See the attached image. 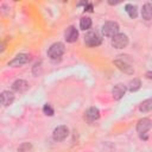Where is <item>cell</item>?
<instances>
[{
	"label": "cell",
	"instance_id": "8",
	"mask_svg": "<svg viewBox=\"0 0 152 152\" xmlns=\"http://www.w3.org/2000/svg\"><path fill=\"white\" fill-rule=\"evenodd\" d=\"M114 64H115L121 71H124L125 74L132 75V74L134 72L133 66H132L129 63H127V62H125V61H122V59H115V61H114Z\"/></svg>",
	"mask_w": 152,
	"mask_h": 152
},
{
	"label": "cell",
	"instance_id": "14",
	"mask_svg": "<svg viewBox=\"0 0 152 152\" xmlns=\"http://www.w3.org/2000/svg\"><path fill=\"white\" fill-rule=\"evenodd\" d=\"M141 15L145 20H150L152 18V4L151 2H146L142 6V11H141Z\"/></svg>",
	"mask_w": 152,
	"mask_h": 152
},
{
	"label": "cell",
	"instance_id": "18",
	"mask_svg": "<svg viewBox=\"0 0 152 152\" xmlns=\"http://www.w3.org/2000/svg\"><path fill=\"white\" fill-rule=\"evenodd\" d=\"M151 108H152V100H151V99L145 100V101L139 106V109H140L141 112H150Z\"/></svg>",
	"mask_w": 152,
	"mask_h": 152
},
{
	"label": "cell",
	"instance_id": "22",
	"mask_svg": "<svg viewBox=\"0 0 152 152\" xmlns=\"http://www.w3.org/2000/svg\"><path fill=\"white\" fill-rule=\"evenodd\" d=\"M4 50H5V46H4L2 44H0V53H1V52H2Z\"/></svg>",
	"mask_w": 152,
	"mask_h": 152
},
{
	"label": "cell",
	"instance_id": "13",
	"mask_svg": "<svg viewBox=\"0 0 152 152\" xmlns=\"http://www.w3.org/2000/svg\"><path fill=\"white\" fill-rule=\"evenodd\" d=\"M126 93V87L124 84H116L114 86L113 90H112V94H113V97L115 100H120Z\"/></svg>",
	"mask_w": 152,
	"mask_h": 152
},
{
	"label": "cell",
	"instance_id": "11",
	"mask_svg": "<svg viewBox=\"0 0 152 152\" xmlns=\"http://www.w3.org/2000/svg\"><path fill=\"white\" fill-rule=\"evenodd\" d=\"M27 88H28V83L25 80H17L12 84V89L17 93H24L27 90Z\"/></svg>",
	"mask_w": 152,
	"mask_h": 152
},
{
	"label": "cell",
	"instance_id": "20",
	"mask_svg": "<svg viewBox=\"0 0 152 152\" xmlns=\"http://www.w3.org/2000/svg\"><path fill=\"white\" fill-rule=\"evenodd\" d=\"M43 112H44L45 115H49V116H52L53 113H55V112H53V108H52L49 103H46V104L43 107Z\"/></svg>",
	"mask_w": 152,
	"mask_h": 152
},
{
	"label": "cell",
	"instance_id": "15",
	"mask_svg": "<svg viewBox=\"0 0 152 152\" xmlns=\"http://www.w3.org/2000/svg\"><path fill=\"white\" fill-rule=\"evenodd\" d=\"M125 11L127 12V14L129 15V18H132V19L137 18V15H138V7H137L135 5L127 4V5L125 6Z\"/></svg>",
	"mask_w": 152,
	"mask_h": 152
},
{
	"label": "cell",
	"instance_id": "12",
	"mask_svg": "<svg viewBox=\"0 0 152 152\" xmlns=\"http://www.w3.org/2000/svg\"><path fill=\"white\" fill-rule=\"evenodd\" d=\"M100 118V110L96 108V107H90L88 108V110L86 112V119L90 122L97 120Z\"/></svg>",
	"mask_w": 152,
	"mask_h": 152
},
{
	"label": "cell",
	"instance_id": "21",
	"mask_svg": "<svg viewBox=\"0 0 152 152\" xmlns=\"http://www.w3.org/2000/svg\"><path fill=\"white\" fill-rule=\"evenodd\" d=\"M84 10L88 11V12H91V11H93V5H91V4H86Z\"/></svg>",
	"mask_w": 152,
	"mask_h": 152
},
{
	"label": "cell",
	"instance_id": "5",
	"mask_svg": "<svg viewBox=\"0 0 152 152\" xmlns=\"http://www.w3.org/2000/svg\"><path fill=\"white\" fill-rule=\"evenodd\" d=\"M30 59H31L30 55H27V53H19L12 61L8 62V65L10 66H14V68L15 66H20V65H24V64L28 63Z\"/></svg>",
	"mask_w": 152,
	"mask_h": 152
},
{
	"label": "cell",
	"instance_id": "2",
	"mask_svg": "<svg viewBox=\"0 0 152 152\" xmlns=\"http://www.w3.org/2000/svg\"><path fill=\"white\" fill-rule=\"evenodd\" d=\"M102 33L106 37L113 38L114 36H116L119 33V25L115 21H107L103 24L102 26Z\"/></svg>",
	"mask_w": 152,
	"mask_h": 152
},
{
	"label": "cell",
	"instance_id": "4",
	"mask_svg": "<svg viewBox=\"0 0 152 152\" xmlns=\"http://www.w3.org/2000/svg\"><path fill=\"white\" fill-rule=\"evenodd\" d=\"M128 44V37L124 33H118L112 38V45L115 49H124Z\"/></svg>",
	"mask_w": 152,
	"mask_h": 152
},
{
	"label": "cell",
	"instance_id": "10",
	"mask_svg": "<svg viewBox=\"0 0 152 152\" xmlns=\"http://www.w3.org/2000/svg\"><path fill=\"white\" fill-rule=\"evenodd\" d=\"M14 101V94L12 91H8V90H5L0 94V103L4 104V106H10L12 104Z\"/></svg>",
	"mask_w": 152,
	"mask_h": 152
},
{
	"label": "cell",
	"instance_id": "9",
	"mask_svg": "<svg viewBox=\"0 0 152 152\" xmlns=\"http://www.w3.org/2000/svg\"><path fill=\"white\" fill-rule=\"evenodd\" d=\"M64 37H65V40L68 43H74L77 40L78 38V31L74 27V26H69L64 33Z\"/></svg>",
	"mask_w": 152,
	"mask_h": 152
},
{
	"label": "cell",
	"instance_id": "17",
	"mask_svg": "<svg viewBox=\"0 0 152 152\" xmlns=\"http://www.w3.org/2000/svg\"><path fill=\"white\" fill-rule=\"evenodd\" d=\"M90 26H91V19L89 17L81 18V20H80V27L82 30H88V28H90Z\"/></svg>",
	"mask_w": 152,
	"mask_h": 152
},
{
	"label": "cell",
	"instance_id": "3",
	"mask_svg": "<svg viewBox=\"0 0 152 152\" xmlns=\"http://www.w3.org/2000/svg\"><path fill=\"white\" fill-rule=\"evenodd\" d=\"M101 37L97 32H94V31H90L88 32L86 36H84V43L86 45L90 46V48H94V46H97L101 44Z\"/></svg>",
	"mask_w": 152,
	"mask_h": 152
},
{
	"label": "cell",
	"instance_id": "19",
	"mask_svg": "<svg viewBox=\"0 0 152 152\" xmlns=\"http://www.w3.org/2000/svg\"><path fill=\"white\" fill-rule=\"evenodd\" d=\"M31 148H32V145H31L30 142H24V144H21V145L19 146L18 152H30Z\"/></svg>",
	"mask_w": 152,
	"mask_h": 152
},
{
	"label": "cell",
	"instance_id": "1",
	"mask_svg": "<svg viewBox=\"0 0 152 152\" xmlns=\"http://www.w3.org/2000/svg\"><path fill=\"white\" fill-rule=\"evenodd\" d=\"M64 44H62V43H53L50 48H49V50H48V56L52 59V61H57V59H59L62 56H63V53H64Z\"/></svg>",
	"mask_w": 152,
	"mask_h": 152
},
{
	"label": "cell",
	"instance_id": "6",
	"mask_svg": "<svg viewBox=\"0 0 152 152\" xmlns=\"http://www.w3.org/2000/svg\"><path fill=\"white\" fill-rule=\"evenodd\" d=\"M68 134H69V129L66 126H63V125L56 127L52 132V137L56 141H63L68 137Z\"/></svg>",
	"mask_w": 152,
	"mask_h": 152
},
{
	"label": "cell",
	"instance_id": "16",
	"mask_svg": "<svg viewBox=\"0 0 152 152\" xmlns=\"http://www.w3.org/2000/svg\"><path fill=\"white\" fill-rule=\"evenodd\" d=\"M140 86H141L140 80L133 78V80H131V81L128 82V90H129V91H137V90L140 88Z\"/></svg>",
	"mask_w": 152,
	"mask_h": 152
},
{
	"label": "cell",
	"instance_id": "7",
	"mask_svg": "<svg viewBox=\"0 0 152 152\" xmlns=\"http://www.w3.org/2000/svg\"><path fill=\"white\" fill-rule=\"evenodd\" d=\"M150 128H151V120L147 118L140 119L137 124V131H138V133H140V135L145 134Z\"/></svg>",
	"mask_w": 152,
	"mask_h": 152
}]
</instances>
